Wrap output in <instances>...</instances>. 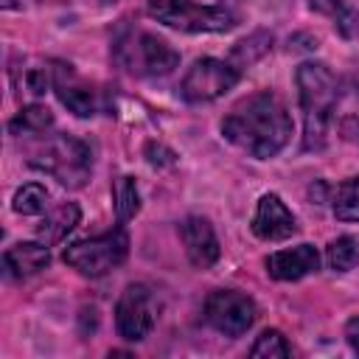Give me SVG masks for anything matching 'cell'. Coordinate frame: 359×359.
Here are the masks:
<instances>
[{
    "label": "cell",
    "instance_id": "cell-1",
    "mask_svg": "<svg viewBox=\"0 0 359 359\" xmlns=\"http://www.w3.org/2000/svg\"><path fill=\"white\" fill-rule=\"evenodd\" d=\"M222 135L241 151L266 160L289 143L292 118L275 93H252L224 115Z\"/></svg>",
    "mask_w": 359,
    "mask_h": 359
},
{
    "label": "cell",
    "instance_id": "cell-2",
    "mask_svg": "<svg viewBox=\"0 0 359 359\" xmlns=\"http://www.w3.org/2000/svg\"><path fill=\"white\" fill-rule=\"evenodd\" d=\"M294 81L303 109V149L320 151L328 143V132L342 101V81L323 62H303Z\"/></svg>",
    "mask_w": 359,
    "mask_h": 359
},
{
    "label": "cell",
    "instance_id": "cell-3",
    "mask_svg": "<svg viewBox=\"0 0 359 359\" xmlns=\"http://www.w3.org/2000/svg\"><path fill=\"white\" fill-rule=\"evenodd\" d=\"M112 59L118 67L137 79L168 76L180 65V53L163 36L143 28H123L112 39Z\"/></svg>",
    "mask_w": 359,
    "mask_h": 359
},
{
    "label": "cell",
    "instance_id": "cell-4",
    "mask_svg": "<svg viewBox=\"0 0 359 359\" xmlns=\"http://www.w3.org/2000/svg\"><path fill=\"white\" fill-rule=\"evenodd\" d=\"M28 163L67 188H84L93 174L90 146L73 135H50L31 151Z\"/></svg>",
    "mask_w": 359,
    "mask_h": 359
},
{
    "label": "cell",
    "instance_id": "cell-5",
    "mask_svg": "<svg viewBox=\"0 0 359 359\" xmlns=\"http://www.w3.org/2000/svg\"><path fill=\"white\" fill-rule=\"evenodd\" d=\"M149 14L185 34H224L238 25V14L224 3H196V0H149Z\"/></svg>",
    "mask_w": 359,
    "mask_h": 359
},
{
    "label": "cell",
    "instance_id": "cell-6",
    "mask_svg": "<svg viewBox=\"0 0 359 359\" xmlns=\"http://www.w3.org/2000/svg\"><path fill=\"white\" fill-rule=\"evenodd\" d=\"M129 255V236L115 227L104 236L95 238H81L73 241L70 247H65L62 258L67 266H73L76 272H81L84 278H101L107 272H112L115 266H121Z\"/></svg>",
    "mask_w": 359,
    "mask_h": 359
},
{
    "label": "cell",
    "instance_id": "cell-7",
    "mask_svg": "<svg viewBox=\"0 0 359 359\" xmlns=\"http://www.w3.org/2000/svg\"><path fill=\"white\" fill-rule=\"evenodd\" d=\"M238 79H241V73L230 62L213 59V56H202L182 76L180 95L188 104H205V101H213V98L224 95L227 90H233L238 84Z\"/></svg>",
    "mask_w": 359,
    "mask_h": 359
},
{
    "label": "cell",
    "instance_id": "cell-8",
    "mask_svg": "<svg viewBox=\"0 0 359 359\" xmlns=\"http://www.w3.org/2000/svg\"><path fill=\"white\" fill-rule=\"evenodd\" d=\"M205 323L224 337H241L255 323V303L252 297L236 289H213L205 297Z\"/></svg>",
    "mask_w": 359,
    "mask_h": 359
},
{
    "label": "cell",
    "instance_id": "cell-9",
    "mask_svg": "<svg viewBox=\"0 0 359 359\" xmlns=\"http://www.w3.org/2000/svg\"><path fill=\"white\" fill-rule=\"evenodd\" d=\"M154 294L146 283H129L115 303V328L126 342H140L154 328Z\"/></svg>",
    "mask_w": 359,
    "mask_h": 359
},
{
    "label": "cell",
    "instance_id": "cell-10",
    "mask_svg": "<svg viewBox=\"0 0 359 359\" xmlns=\"http://www.w3.org/2000/svg\"><path fill=\"white\" fill-rule=\"evenodd\" d=\"M53 90L59 95V101L79 118H93L101 107L98 101V90H93L70 65L65 62H53Z\"/></svg>",
    "mask_w": 359,
    "mask_h": 359
},
{
    "label": "cell",
    "instance_id": "cell-11",
    "mask_svg": "<svg viewBox=\"0 0 359 359\" xmlns=\"http://www.w3.org/2000/svg\"><path fill=\"white\" fill-rule=\"evenodd\" d=\"M250 227L261 241H283L297 233V222L278 194H264L258 199Z\"/></svg>",
    "mask_w": 359,
    "mask_h": 359
},
{
    "label": "cell",
    "instance_id": "cell-12",
    "mask_svg": "<svg viewBox=\"0 0 359 359\" xmlns=\"http://www.w3.org/2000/svg\"><path fill=\"white\" fill-rule=\"evenodd\" d=\"M180 238H182V247H185L188 261L196 269H208V266H213L219 261L222 247H219V238H216V233H213V227H210L208 219H202V216L182 219Z\"/></svg>",
    "mask_w": 359,
    "mask_h": 359
},
{
    "label": "cell",
    "instance_id": "cell-13",
    "mask_svg": "<svg viewBox=\"0 0 359 359\" xmlns=\"http://www.w3.org/2000/svg\"><path fill=\"white\" fill-rule=\"evenodd\" d=\"M264 266H266L269 278H275V280H300L320 269V252L311 244H297V247L278 250V252L266 255Z\"/></svg>",
    "mask_w": 359,
    "mask_h": 359
},
{
    "label": "cell",
    "instance_id": "cell-14",
    "mask_svg": "<svg viewBox=\"0 0 359 359\" xmlns=\"http://www.w3.org/2000/svg\"><path fill=\"white\" fill-rule=\"evenodd\" d=\"M3 264L14 278H28L50 264V252L42 241H20L3 252Z\"/></svg>",
    "mask_w": 359,
    "mask_h": 359
},
{
    "label": "cell",
    "instance_id": "cell-15",
    "mask_svg": "<svg viewBox=\"0 0 359 359\" xmlns=\"http://www.w3.org/2000/svg\"><path fill=\"white\" fill-rule=\"evenodd\" d=\"M79 219H81L79 205L76 202H62L59 208H53L42 216V222L36 227V236H39L42 244H59L79 224Z\"/></svg>",
    "mask_w": 359,
    "mask_h": 359
},
{
    "label": "cell",
    "instance_id": "cell-16",
    "mask_svg": "<svg viewBox=\"0 0 359 359\" xmlns=\"http://www.w3.org/2000/svg\"><path fill=\"white\" fill-rule=\"evenodd\" d=\"M112 208H115V219L121 224L135 219V213L140 210V191H137L135 177L121 174L112 180Z\"/></svg>",
    "mask_w": 359,
    "mask_h": 359
},
{
    "label": "cell",
    "instance_id": "cell-17",
    "mask_svg": "<svg viewBox=\"0 0 359 359\" xmlns=\"http://www.w3.org/2000/svg\"><path fill=\"white\" fill-rule=\"evenodd\" d=\"M309 6H311L314 11L331 17L334 25H337V31H339L342 36L351 39V36L359 34V11L351 8L345 0H309Z\"/></svg>",
    "mask_w": 359,
    "mask_h": 359
},
{
    "label": "cell",
    "instance_id": "cell-18",
    "mask_svg": "<svg viewBox=\"0 0 359 359\" xmlns=\"http://www.w3.org/2000/svg\"><path fill=\"white\" fill-rule=\"evenodd\" d=\"M50 126H53V112L48 107H42V104H28L8 121V132L11 135H39V132H45Z\"/></svg>",
    "mask_w": 359,
    "mask_h": 359
},
{
    "label": "cell",
    "instance_id": "cell-19",
    "mask_svg": "<svg viewBox=\"0 0 359 359\" xmlns=\"http://www.w3.org/2000/svg\"><path fill=\"white\" fill-rule=\"evenodd\" d=\"M11 208L22 216H42L50 208V194L39 182H25L22 188H17V194L11 199Z\"/></svg>",
    "mask_w": 359,
    "mask_h": 359
},
{
    "label": "cell",
    "instance_id": "cell-20",
    "mask_svg": "<svg viewBox=\"0 0 359 359\" xmlns=\"http://www.w3.org/2000/svg\"><path fill=\"white\" fill-rule=\"evenodd\" d=\"M325 264L334 272H348L359 264V238L356 236H339L325 247Z\"/></svg>",
    "mask_w": 359,
    "mask_h": 359
},
{
    "label": "cell",
    "instance_id": "cell-21",
    "mask_svg": "<svg viewBox=\"0 0 359 359\" xmlns=\"http://www.w3.org/2000/svg\"><path fill=\"white\" fill-rule=\"evenodd\" d=\"M334 216L342 222H359V177H351L337 185L331 199Z\"/></svg>",
    "mask_w": 359,
    "mask_h": 359
},
{
    "label": "cell",
    "instance_id": "cell-22",
    "mask_svg": "<svg viewBox=\"0 0 359 359\" xmlns=\"http://www.w3.org/2000/svg\"><path fill=\"white\" fill-rule=\"evenodd\" d=\"M269 48H272V34L255 31L252 36H247L244 42H238V45L233 48V53H230L233 62H230V65H233V67H247V65L258 62Z\"/></svg>",
    "mask_w": 359,
    "mask_h": 359
},
{
    "label": "cell",
    "instance_id": "cell-23",
    "mask_svg": "<svg viewBox=\"0 0 359 359\" xmlns=\"http://www.w3.org/2000/svg\"><path fill=\"white\" fill-rule=\"evenodd\" d=\"M250 356H266V359H286V356H292V348H289V342H286V337L280 334V331H275V328H266L258 339H255V345L250 348Z\"/></svg>",
    "mask_w": 359,
    "mask_h": 359
},
{
    "label": "cell",
    "instance_id": "cell-24",
    "mask_svg": "<svg viewBox=\"0 0 359 359\" xmlns=\"http://www.w3.org/2000/svg\"><path fill=\"white\" fill-rule=\"evenodd\" d=\"M143 154H146V160H149L151 165H157V168H163V165H174V160H177V154H174L168 146L157 143V140H149V143L143 146Z\"/></svg>",
    "mask_w": 359,
    "mask_h": 359
},
{
    "label": "cell",
    "instance_id": "cell-25",
    "mask_svg": "<svg viewBox=\"0 0 359 359\" xmlns=\"http://www.w3.org/2000/svg\"><path fill=\"white\" fill-rule=\"evenodd\" d=\"M345 339L353 348V353H359V317H351L345 325Z\"/></svg>",
    "mask_w": 359,
    "mask_h": 359
},
{
    "label": "cell",
    "instance_id": "cell-26",
    "mask_svg": "<svg viewBox=\"0 0 359 359\" xmlns=\"http://www.w3.org/2000/svg\"><path fill=\"white\" fill-rule=\"evenodd\" d=\"M3 8H20V0H0Z\"/></svg>",
    "mask_w": 359,
    "mask_h": 359
},
{
    "label": "cell",
    "instance_id": "cell-27",
    "mask_svg": "<svg viewBox=\"0 0 359 359\" xmlns=\"http://www.w3.org/2000/svg\"><path fill=\"white\" fill-rule=\"evenodd\" d=\"M107 3H112V0H107Z\"/></svg>",
    "mask_w": 359,
    "mask_h": 359
}]
</instances>
